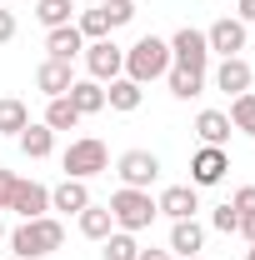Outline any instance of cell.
I'll use <instances>...</instances> for the list:
<instances>
[{
    "label": "cell",
    "instance_id": "cell-1",
    "mask_svg": "<svg viewBox=\"0 0 255 260\" xmlns=\"http://www.w3.org/2000/svg\"><path fill=\"white\" fill-rule=\"evenodd\" d=\"M65 245V225L55 215H35V220H20L10 230V250L20 260H40V255H55Z\"/></svg>",
    "mask_w": 255,
    "mask_h": 260
},
{
    "label": "cell",
    "instance_id": "cell-2",
    "mask_svg": "<svg viewBox=\"0 0 255 260\" xmlns=\"http://www.w3.org/2000/svg\"><path fill=\"white\" fill-rule=\"evenodd\" d=\"M165 70H170V40H160V35H140L125 50V75L135 85H150Z\"/></svg>",
    "mask_w": 255,
    "mask_h": 260
},
{
    "label": "cell",
    "instance_id": "cell-3",
    "mask_svg": "<svg viewBox=\"0 0 255 260\" xmlns=\"http://www.w3.org/2000/svg\"><path fill=\"white\" fill-rule=\"evenodd\" d=\"M155 200H150V190H130V185H120V190L110 195V220H115V230H145L150 220H155Z\"/></svg>",
    "mask_w": 255,
    "mask_h": 260
},
{
    "label": "cell",
    "instance_id": "cell-4",
    "mask_svg": "<svg viewBox=\"0 0 255 260\" xmlns=\"http://www.w3.org/2000/svg\"><path fill=\"white\" fill-rule=\"evenodd\" d=\"M60 165H65L70 180H90V175H100V170H110V150H105V140H95V135H80V140L65 145Z\"/></svg>",
    "mask_w": 255,
    "mask_h": 260
},
{
    "label": "cell",
    "instance_id": "cell-5",
    "mask_svg": "<svg viewBox=\"0 0 255 260\" xmlns=\"http://www.w3.org/2000/svg\"><path fill=\"white\" fill-rule=\"evenodd\" d=\"M115 175H120V185H130V190H150L160 180V155L155 150H125L115 160Z\"/></svg>",
    "mask_w": 255,
    "mask_h": 260
},
{
    "label": "cell",
    "instance_id": "cell-6",
    "mask_svg": "<svg viewBox=\"0 0 255 260\" xmlns=\"http://www.w3.org/2000/svg\"><path fill=\"white\" fill-rule=\"evenodd\" d=\"M85 70H90V80L110 85L115 75H125V50L115 40H85Z\"/></svg>",
    "mask_w": 255,
    "mask_h": 260
},
{
    "label": "cell",
    "instance_id": "cell-7",
    "mask_svg": "<svg viewBox=\"0 0 255 260\" xmlns=\"http://www.w3.org/2000/svg\"><path fill=\"white\" fill-rule=\"evenodd\" d=\"M170 65H185V70H200V75H205V65H210V45H205V30L185 25V30H175V35H170Z\"/></svg>",
    "mask_w": 255,
    "mask_h": 260
},
{
    "label": "cell",
    "instance_id": "cell-8",
    "mask_svg": "<svg viewBox=\"0 0 255 260\" xmlns=\"http://www.w3.org/2000/svg\"><path fill=\"white\" fill-rule=\"evenodd\" d=\"M5 210H15L20 220L50 215V185H40V180H20V175H15V190H10V200H5Z\"/></svg>",
    "mask_w": 255,
    "mask_h": 260
},
{
    "label": "cell",
    "instance_id": "cell-9",
    "mask_svg": "<svg viewBox=\"0 0 255 260\" xmlns=\"http://www.w3.org/2000/svg\"><path fill=\"white\" fill-rule=\"evenodd\" d=\"M225 170H230V155H225V145H200L190 160V185L195 190H205V185H220Z\"/></svg>",
    "mask_w": 255,
    "mask_h": 260
},
{
    "label": "cell",
    "instance_id": "cell-10",
    "mask_svg": "<svg viewBox=\"0 0 255 260\" xmlns=\"http://www.w3.org/2000/svg\"><path fill=\"white\" fill-rule=\"evenodd\" d=\"M245 40H250V30H245V20H230V15H225V20H215V25H210V30H205V45H210V55H240V50H245Z\"/></svg>",
    "mask_w": 255,
    "mask_h": 260
},
{
    "label": "cell",
    "instance_id": "cell-11",
    "mask_svg": "<svg viewBox=\"0 0 255 260\" xmlns=\"http://www.w3.org/2000/svg\"><path fill=\"white\" fill-rule=\"evenodd\" d=\"M250 85H255V70H250V60H245V55H225V60L215 65V90H225L230 100L245 95Z\"/></svg>",
    "mask_w": 255,
    "mask_h": 260
},
{
    "label": "cell",
    "instance_id": "cell-12",
    "mask_svg": "<svg viewBox=\"0 0 255 260\" xmlns=\"http://www.w3.org/2000/svg\"><path fill=\"white\" fill-rule=\"evenodd\" d=\"M160 215H170V220H190L195 210H200V195H195V185H165L155 200Z\"/></svg>",
    "mask_w": 255,
    "mask_h": 260
},
{
    "label": "cell",
    "instance_id": "cell-13",
    "mask_svg": "<svg viewBox=\"0 0 255 260\" xmlns=\"http://www.w3.org/2000/svg\"><path fill=\"white\" fill-rule=\"evenodd\" d=\"M35 85H40L50 100L65 95V90L75 85V70H70V60H50V55H45V60H40V70H35Z\"/></svg>",
    "mask_w": 255,
    "mask_h": 260
},
{
    "label": "cell",
    "instance_id": "cell-14",
    "mask_svg": "<svg viewBox=\"0 0 255 260\" xmlns=\"http://www.w3.org/2000/svg\"><path fill=\"white\" fill-rule=\"evenodd\" d=\"M85 205H90V185H85V180H70V175H65L60 185L50 190V210H65V215H80Z\"/></svg>",
    "mask_w": 255,
    "mask_h": 260
},
{
    "label": "cell",
    "instance_id": "cell-15",
    "mask_svg": "<svg viewBox=\"0 0 255 260\" xmlns=\"http://www.w3.org/2000/svg\"><path fill=\"white\" fill-rule=\"evenodd\" d=\"M200 245H205V225H200V220H175V225H170V255H200Z\"/></svg>",
    "mask_w": 255,
    "mask_h": 260
},
{
    "label": "cell",
    "instance_id": "cell-16",
    "mask_svg": "<svg viewBox=\"0 0 255 260\" xmlns=\"http://www.w3.org/2000/svg\"><path fill=\"white\" fill-rule=\"evenodd\" d=\"M45 50H50V60H75V55H85V35L75 30V25L45 30Z\"/></svg>",
    "mask_w": 255,
    "mask_h": 260
},
{
    "label": "cell",
    "instance_id": "cell-17",
    "mask_svg": "<svg viewBox=\"0 0 255 260\" xmlns=\"http://www.w3.org/2000/svg\"><path fill=\"white\" fill-rule=\"evenodd\" d=\"M140 95H145V90H140V85H135L130 75H115V80L105 85V105H110V110H120V115L140 110Z\"/></svg>",
    "mask_w": 255,
    "mask_h": 260
},
{
    "label": "cell",
    "instance_id": "cell-18",
    "mask_svg": "<svg viewBox=\"0 0 255 260\" xmlns=\"http://www.w3.org/2000/svg\"><path fill=\"white\" fill-rule=\"evenodd\" d=\"M65 100H70L80 115H100V110H105V85H100V80H75V85L65 90Z\"/></svg>",
    "mask_w": 255,
    "mask_h": 260
},
{
    "label": "cell",
    "instance_id": "cell-19",
    "mask_svg": "<svg viewBox=\"0 0 255 260\" xmlns=\"http://www.w3.org/2000/svg\"><path fill=\"white\" fill-rule=\"evenodd\" d=\"M230 115H225V110H200V115H195V135H200V145H225V140H230Z\"/></svg>",
    "mask_w": 255,
    "mask_h": 260
},
{
    "label": "cell",
    "instance_id": "cell-20",
    "mask_svg": "<svg viewBox=\"0 0 255 260\" xmlns=\"http://www.w3.org/2000/svg\"><path fill=\"white\" fill-rule=\"evenodd\" d=\"M165 85H170L175 100H195L205 90V75H200V70H185V65H170V70H165Z\"/></svg>",
    "mask_w": 255,
    "mask_h": 260
},
{
    "label": "cell",
    "instance_id": "cell-21",
    "mask_svg": "<svg viewBox=\"0 0 255 260\" xmlns=\"http://www.w3.org/2000/svg\"><path fill=\"white\" fill-rule=\"evenodd\" d=\"M15 140H20V150H25L30 160H45V155L55 150V130L45 125V120H40V125H25L20 135H15Z\"/></svg>",
    "mask_w": 255,
    "mask_h": 260
},
{
    "label": "cell",
    "instance_id": "cell-22",
    "mask_svg": "<svg viewBox=\"0 0 255 260\" xmlns=\"http://www.w3.org/2000/svg\"><path fill=\"white\" fill-rule=\"evenodd\" d=\"M75 220H80V235H85V240H105V235L115 230V220H110V205H95V200H90V205H85Z\"/></svg>",
    "mask_w": 255,
    "mask_h": 260
},
{
    "label": "cell",
    "instance_id": "cell-23",
    "mask_svg": "<svg viewBox=\"0 0 255 260\" xmlns=\"http://www.w3.org/2000/svg\"><path fill=\"white\" fill-rule=\"evenodd\" d=\"M135 255H140V245H135L130 230H110L100 240V260H135Z\"/></svg>",
    "mask_w": 255,
    "mask_h": 260
},
{
    "label": "cell",
    "instance_id": "cell-24",
    "mask_svg": "<svg viewBox=\"0 0 255 260\" xmlns=\"http://www.w3.org/2000/svg\"><path fill=\"white\" fill-rule=\"evenodd\" d=\"M25 125H30V105L15 100V95H5L0 100V130H5V135H20Z\"/></svg>",
    "mask_w": 255,
    "mask_h": 260
},
{
    "label": "cell",
    "instance_id": "cell-25",
    "mask_svg": "<svg viewBox=\"0 0 255 260\" xmlns=\"http://www.w3.org/2000/svg\"><path fill=\"white\" fill-rule=\"evenodd\" d=\"M80 120H85V115H80V110H75L65 95H55L50 105H45V125H50V130H75Z\"/></svg>",
    "mask_w": 255,
    "mask_h": 260
},
{
    "label": "cell",
    "instance_id": "cell-26",
    "mask_svg": "<svg viewBox=\"0 0 255 260\" xmlns=\"http://www.w3.org/2000/svg\"><path fill=\"white\" fill-rule=\"evenodd\" d=\"M225 115H230V125L240 130V135H255V90H245V95H235Z\"/></svg>",
    "mask_w": 255,
    "mask_h": 260
},
{
    "label": "cell",
    "instance_id": "cell-27",
    "mask_svg": "<svg viewBox=\"0 0 255 260\" xmlns=\"http://www.w3.org/2000/svg\"><path fill=\"white\" fill-rule=\"evenodd\" d=\"M35 20H40L45 30H60V25H70V0H40V5H35Z\"/></svg>",
    "mask_w": 255,
    "mask_h": 260
},
{
    "label": "cell",
    "instance_id": "cell-28",
    "mask_svg": "<svg viewBox=\"0 0 255 260\" xmlns=\"http://www.w3.org/2000/svg\"><path fill=\"white\" fill-rule=\"evenodd\" d=\"M75 30L85 35V40H105V35H110V20H105V10H85V15H80V20H75Z\"/></svg>",
    "mask_w": 255,
    "mask_h": 260
},
{
    "label": "cell",
    "instance_id": "cell-29",
    "mask_svg": "<svg viewBox=\"0 0 255 260\" xmlns=\"http://www.w3.org/2000/svg\"><path fill=\"white\" fill-rule=\"evenodd\" d=\"M100 10H105L110 30H115V25H130V20H135V0H100Z\"/></svg>",
    "mask_w": 255,
    "mask_h": 260
},
{
    "label": "cell",
    "instance_id": "cell-30",
    "mask_svg": "<svg viewBox=\"0 0 255 260\" xmlns=\"http://www.w3.org/2000/svg\"><path fill=\"white\" fill-rule=\"evenodd\" d=\"M210 225L220 230V235H235V225H240V210L225 200V205H215V215H210Z\"/></svg>",
    "mask_w": 255,
    "mask_h": 260
},
{
    "label": "cell",
    "instance_id": "cell-31",
    "mask_svg": "<svg viewBox=\"0 0 255 260\" xmlns=\"http://www.w3.org/2000/svg\"><path fill=\"white\" fill-rule=\"evenodd\" d=\"M230 205H235L240 215H245V210H255V185H240V190H235V200H230Z\"/></svg>",
    "mask_w": 255,
    "mask_h": 260
},
{
    "label": "cell",
    "instance_id": "cell-32",
    "mask_svg": "<svg viewBox=\"0 0 255 260\" xmlns=\"http://www.w3.org/2000/svg\"><path fill=\"white\" fill-rule=\"evenodd\" d=\"M10 40H15V15L0 10V45H10Z\"/></svg>",
    "mask_w": 255,
    "mask_h": 260
},
{
    "label": "cell",
    "instance_id": "cell-33",
    "mask_svg": "<svg viewBox=\"0 0 255 260\" xmlns=\"http://www.w3.org/2000/svg\"><path fill=\"white\" fill-rule=\"evenodd\" d=\"M235 235H245V240L255 245V210H245V215H240V225H235Z\"/></svg>",
    "mask_w": 255,
    "mask_h": 260
},
{
    "label": "cell",
    "instance_id": "cell-34",
    "mask_svg": "<svg viewBox=\"0 0 255 260\" xmlns=\"http://www.w3.org/2000/svg\"><path fill=\"white\" fill-rule=\"evenodd\" d=\"M15 190V170H0V210H5V200Z\"/></svg>",
    "mask_w": 255,
    "mask_h": 260
},
{
    "label": "cell",
    "instance_id": "cell-35",
    "mask_svg": "<svg viewBox=\"0 0 255 260\" xmlns=\"http://www.w3.org/2000/svg\"><path fill=\"white\" fill-rule=\"evenodd\" d=\"M235 20H245V25H250V20H255V0H240V15H235Z\"/></svg>",
    "mask_w": 255,
    "mask_h": 260
},
{
    "label": "cell",
    "instance_id": "cell-36",
    "mask_svg": "<svg viewBox=\"0 0 255 260\" xmlns=\"http://www.w3.org/2000/svg\"><path fill=\"white\" fill-rule=\"evenodd\" d=\"M135 260H170V250H140Z\"/></svg>",
    "mask_w": 255,
    "mask_h": 260
},
{
    "label": "cell",
    "instance_id": "cell-37",
    "mask_svg": "<svg viewBox=\"0 0 255 260\" xmlns=\"http://www.w3.org/2000/svg\"><path fill=\"white\" fill-rule=\"evenodd\" d=\"M245 260H255V245H250V250H245Z\"/></svg>",
    "mask_w": 255,
    "mask_h": 260
},
{
    "label": "cell",
    "instance_id": "cell-38",
    "mask_svg": "<svg viewBox=\"0 0 255 260\" xmlns=\"http://www.w3.org/2000/svg\"><path fill=\"white\" fill-rule=\"evenodd\" d=\"M185 260H205V255H185Z\"/></svg>",
    "mask_w": 255,
    "mask_h": 260
},
{
    "label": "cell",
    "instance_id": "cell-39",
    "mask_svg": "<svg viewBox=\"0 0 255 260\" xmlns=\"http://www.w3.org/2000/svg\"><path fill=\"white\" fill-rule=\"evenodd\" d=\"M0 235H5V220H0Z\"/></svg>",
    "mask_w": 255,
    "mask_h": 260
},
{
    "label": "cell",
    "instance_id": "cell-40",
    "mask_svg": "<svg viewBox=\"0 0 255 260\" xmlns=\"http://www.w3.org/2000/svg\"><path fill=\"white\" fill-rule=\"evenodd\" d=\"M10 260H20V255H10Z\"/></svg>",
    "mask_w": 255,
    "mask_h": 260
}]
</instances>
